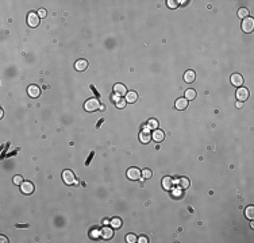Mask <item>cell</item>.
<instances>
[{
	"label": "cell",
	"mask_w": 254,
	"mask_h": 243,
	"mask_svg": "<svg viewBox=\"0 0 254 243\" xmlns=\"http://www.w3.org/2000/svg\"><path fill=\"white\" fill-rule=\"evenodd\" d=\"M62 180H64V182H65L66 185H77V184H79V181L76 180L75 173L72 172V170H69V169H66V170H64L62 172Z\"/></svg>",
	"instance_id": "obj_1"
},
{
	"label": "cell",
	"mask_w": 254,
	"mask_h": 243,
	"mask_svg": "<svg viewBox=\"0 0 254 243\" xmlns=\"http://www.w3.org/2000/svg\"><path fill=\"white\" fill-rule=\"evenodd\" d=\"M84 108H85V111H88V112H95L100 108V103H99L97 99H89V100L85 101Z\"/></svg>",
	"instance_id": "obj_2"
},
{
	"label": "cell",
	"mask_w": 254,
	"mask_h": 243,
	"mask_svg": "<svg viewBox=\"0 0 254 243\" xmlns=\"http://www.w3.org/2000/svg\"><path fill=\"white\" fill-rule=\"evenodd\" d=\"M141 176H142V173H141V170L138 168H130L127 170V177L131 181H138L141 178Z\"/></svg>",
	"instance_id": "obj_3"
},
{
	"label": "cell",
	"mask_w": 254,
	"mask_h": 243,
	"mask_svg": "<svg viewBox=\"0 0 254 243\" xmlns=\"http://www.w3.org/2000/svg\"><path fill=\"white\" fill-rule=\"evenodd\" d=\"M27 24L30 27H37L39 24V15L35 12H30L27 15Z\"/></svg>",
	"instance_id": "obj_4"
},
{
	"label": "cell",
	"mask_w": 254,
	"mask_h": 243,
	"mask_svg": "<svg viewBox=\"0 0 254 243\" xmlns=\"http://www.w3.org/2000/svg\"><path fill=\"white\" fill-rule=\"evenodd\" d=\"M235 96H237V100L238 101H246L249 99V89L246 88H239L237 89V93H235Z\"/></svg>",
	"instance_id": "obj_5"
},
{
	"label": "cell",
	"mask_w": 254,
	"mask_h": 243,
	"mask_svg": "<svg viewBox=\"0 0 254 243\" xmlns=\"http://www.w3.org/2000/svg\"><path fill=\"white\" fill-rule=\"evenodd\" d=\"M139 141L142 142V143H149V142L152 141V132H150V130H149L147 127L143 128L142 131H141V134H139Z\"/></svg>",
	"instance_id": "obj_6"
},
{
	"label": "cell",
	"mask_w": 254,
	"mask_h": 243,
	"mask_svg": "<svg viewBox=\"0 0 254 243\" xmlns=\"http://www.w3.org/2000/svg\"><path fill=\"white\" fill-rule=\"evenodd\" d=\"M254 29V20L251 18H246V19H243L242 22V30L245 33H251Z\"/></svg>",
	"instance_id": "obj_7"
},
{
	"label": "cell",
	"mask_w": 254,
	"mask_h": 243,
	"mask_svg": "<svg viewBox=\"0 0 254 243\" xmlns=\"http://www.w3.org/2000/svg\"><path fill=\"white\" fill-rule=\"evenodd\" d=\"M27 93H29L30 97L37 99L41 94V89H39V87H37V85H30V87L27 88Z\"/></svg>",
	"instance_id": "obj_8"
},
{
	"label": "cell",
	"mask_w": 254,
	"mask_h": 243,
	"mask_svg": "<svg viewBox=\"0 0 254 243\" xmlns=\"http://www.w3.org/2000/svg\"><path fill=\"white\" fill-rule=\"evenodd\" d=\"M20 191L25 193V195H30V193L34 192V185L30 181H23V184L20 185Z\"/></svg>",
	"instance_id": "obj_9"
},
{
	"label": "cell",
	"mask_w": 254,
	"mask_h": 243,
	"mask_svg": "<svg viewBox=\"0 0 254 243\" xmlns=\"http://www.w3.org/2000/svg\"><path fill=\"white\" fill-rule=\"evenodd\" d=\"M100 235H102V238H104L106 240L111 239V238L114 236V228H112V227H104L102 231H100Z\"/></svg>",
	"instance_id": "obj_10"
},
{
	"label": "cell",
	"mask_w": 254,
	"mask_h": 243,
	"mask_svg": "<svg viewBox=\"0 0 254 243\" xmlns=\"http://www.w3.org/2000/svg\"><path fill=\"white\" fill-rule=\"evenodd\" d=\"M162 188L165 191H172V188H173V178L170 176H166V177L162 178Z\"/></svg>",
	"instance_id": "obj_11"
},
{
	"label": "cell",
	"mask_w": 254,
	"mask_h": 243,
	"mask_svg": "<svg viewBox=\"0 0 254 243\" xmlns=\"http://www.w3.org/2000/svg\"><path fill=\"white\" fill-rule=\"evenodd\" d=\"M231 84L234 85V87H241V85L243 84V77L241 74H238V73H234L233 76H231Z\"/></svg>",
	"instance_id": "obj_12"
},
{
	"label": "cell",
	"mask_w": 254,
	"mask_h": 243,
	"mask_svg": "<svg viewBox=\"0 0 254 243\" xmlns=\"http://www.w3.org/2000/svg\"><path fill=\"white\" fill-rule=\"evenodd\" d=\"M176 108L177 110H180V111H183V110H185V108L188 107V100L185 97H180V99H177L176 100Z\"/></svg>",
	"instance_id": "obj_13"
},
{
	"label": "cell",
	"mask_w": 254,
	"mask_h": 243,
	"mask_svg": "<svg viewBox=\"0 0 254 243\" xmlns=\"http://www.w3.org/2000/svg\"><path fill=\"white\" fill-rule=\"evenodd\" d=\"M114 92L118 96H123V94L127 93V88L124 87L123 84H115L114 85Z\"/></svg>",
	"instance_id": "obj_14"
},
{
	"label": "cell",
	"mask_w": 254,
	"mask_h": 243,
	"mask_svg": "<svg viewBox=\"0 0 254 243\" xmlns=\"http://www.w3.org/2000/svg\"><path fill=\"white\" fill-rule=\"evenodd\" d=\"M75 68H76V70H79V72H84L88 68V62L85 60H77L76 64H75Z\"/></svg>",
	"instance_id": "obj_15"
},
{
	"label": "cell",
	"mask_w": 254,
	"mask_h": 243,
	"mask_svg": "<svg viewBox=\"0 0 254 243\" xmlns=\"http://www.w3.org/2000/svg\"><path fill=\"white\" fill-rule=\"evenodd\" d=\"M152 138L154 139L156 142H162L164 141V138H165V134H164V131H161V130H156L153 134H152Z\"/></svg>",
	"instance_id": "obj_16"
},
{
	"label": "cell",
	"mask_w": 254,
	"mask_h": 243,
	"mask_svg": "<svg viewBox=\"0 0 254 243\" xmlns=\"http://www.w3.org/2000/svg\"><path fill=\"white\" fill-rule=\"evenodd\" d=\"M138 100V93L134 91H130L126 93V101L127 103H135Z\"/></svg>",
	"instance_id": "obj_17"
},
{
	"label": "cell",
	"mask_w": 254,
	"mask_h": 243,
	"mask_svg": "<svg viewBox=\"0 0 254 243\" xmlns=\"http://www.w3.org/2000/svg\"><path fill=\"white\" fill-rule=\"evenodd\" d=\"M195 78H196V74H195L193 70H187L184 73V80L185 83H193Z\"/></svg>",
	"instance_id": "obj_18"
},
{
	"label": "cell",
	"mask_w": 254,
	"mask_h": 243,
	"mask_svg": "<svg viewBox=\"0 0 254 243\" xmlns=\"http://www.w3.org/2000/svg\"><path fill=\"white\" fill-rule=\"evenodd\" d=\"M176 182L179 184V186H180L181 189H188V188H189V180H188L187 177H181V178H179Z\"/></svg>",
	"instance_id": "obj_19"
},
{
	"label": "cell",
	"mask_w": 254,
	"mask_h": 243,
	"mask_svg": "<svg viewBox=\"0 0 254 243\" xmlns=\"http://www.w3.org/2000/svg\"><path fill=\"white\" fill-rule=\"evenodd\" d=\"M245 216H246V219H250V220L254 219V207L253 205L246 207V209H245Z\"/></svg>",
	"instance_id": "obj_20"
},
{
	"label": "cell",
	"mask_w": 254,
	"mask_h": 243,
	"mask_svg": "<svg viewBox=\"0 0 254 243\" xmlns=\"http://www.w3.org/2000/svg\"><path fill=\"white\" fill-rule=\"evenodd\" d=\"M195 97H196V91L195 89H187L185 91V99L189 101V100H195Z\"/></svg>",
	"instance_id": "obj_21"
},
{
	"label": "cell",
	"mask_w": 254,
	"mask_h": 243,
	"mask_svg": "<svg viewBox=\"0 0 254 243\" xmlns=\"http://www.w3.org/2000/svg\"><path fill=\"white\" fill-rule=\"evenodd\" d=\"M111 227L114 228V230L120 228V227H122V219H119V218H114V219L111 220Z\"/></svg>",
	"instance_id": "obj_22"
},
{
	"label": "cell",
	"mask_w": 254,
	"mask_h": 243,
	"mask_svg": "<svg viewBox=\"0 0 254 243\" xmlns=\"http://www.w3.org/2000/svg\"><path fill=\"white\" fill-rule=\"evenodd\" d=\"M146 127H147L149 130H157V127H158V122H157L156 119H150V120L147 122Z\"/></svg>",
	"instance_id": "obj_23"
},
{
	"label": "cell",
	"mask_w": 254,
	"mask_h": 243,
	"mask_svg": "<svg viewBox=\"0 0 254 243\" xmlns=\"http://www.w3.org/2000/svg\"><path fill=\"white\" fill-rule=\"evenodd\" d=\"M238 16L242 18V19H246V18H249V10L247 8H239L238 10Z\"/></svg>",
	"instance_id": "obj_24"
},
{
	"label": "cell",
	"mask_w": 254,
	"mask_h": 243,
	"mask_svg": "<svg viewBox=\"0 0 254 243\" xmlns=\"http://www.w3.org/2000/svg\"><path fill=\"white\" fill-rule=\"evenodd\" d=\"M126 242L135 243V242H138V238H137V235H134V234H127L126 235Z\"/></svg>",
	"instance_id": "obj_25"
},
{
	"label": "cell",
	"mask_w": 254,
	"mask_h": 243,
	"mask_svg": "<svg viewBox=\"0 0 254 243\" xmlns=\"http://www.w3.org/2000/svg\"><path fill=\"white\" fill-rule=\"evenodd\" d=\"M126 104H127V101H126V99H119L116 103H115V105L118 107V108H124L126 107Z\"/></svg>",
	"instance_id": "obj_26"
},
{
	"label": "cell",
	"mask_w": 254,
	"mask_h": 243,
	"mask_svg": "<svg viewBox=\"0 0 254 243\" xmlns=\"http://www.w3.org/2000/svg\"><path fill=\"white\" fill-rule=\"evenodd\" d=\"M14 184L22 185V184H23V177H22V176H14Z\"/></svg>",
	"instance_id": "obj_27"
},
{
	"label": "cell",
	"mask_w": 254,
	"mask_h": 243,
	"mask_svg": "<svg viewBox=\"0 0 254 243\" xmlns=\"http://www.w3.org/2000/svg\"><path fill=\"white\" fill-rule=\"evenodd\" d=\"M142 176H143V178H150L152 177V170L145 169L143 172H142Z\"/></svg>",
	"instance_id": "obj_28"
},
{
	"label": "cell",
	"mask_w": 254,
	"mask_h": 243,
	"mask_svg": "<svg viewBox=\"0 0 254 243\" xmlns=\"http://www.w3.org/2000/svg\"><path fill=\"white\" fill-rule=\"evenodd\" d=\"M38 15H39V18H45V16L47 15V14H46V10H43V8H41V10L38 11Z\"/></svg>",
	"instance_id": "obj_29"
},
{
	"label": "cell",
	"mask_w": 254,
	"mask_h": 243,
	"mask_svg": "<svg viewBox=\"0 0 254 243\" xmlns=\"http://www.w3.org/2000/svg\"><path fill=\"white\" fill-rule=\"evenodd\" d=\"M168 7L169 8H176L177 7V4H176V2H173V0H169V2H168Z\"/></svg>",
	"instance_id": "obj_30"
},
{
	"label": "cell",
	"mask_w": 254,
	"mask_h": 243,
	"mask_svg": "<svg viewBox=\"0 0 254 243\" xmlns=\"http://www.w3.org/2000/svg\"><path fill=\"white\" fill-rule=\"evenodd\" d=\"M138 242H139V243H147L149 239H147L146 236H139V238H138Z\"/></svg>",
	"instance_id": "obj_31"
},
{
	"label": "cell",
	"mask_w": 254,
	"mask_h": 243,
	"mask_svg": "<svg viewBox=\"0 0 254 243\" xmlns=\"http://www.w3.org/2000/svg\"><path fill=\"white\" fill-rule=\"evenodd\" d=\"M119 99H120V96H118V94H112V101L114 103H116Z\"/></svg>",
	"instance_id": "obj_32"
},
{
	"label": "cell",
	"mask_w": 254,
	"mask_h": 243,
	"mask_svg": "<svg viewBox=\"0 0 254 243\" xmlns=\"http://www.w3.org/2000/svg\"><path fill=\"white\" fill-rule=\"evenodd\" d=\"M91 236H92V238L99 236V231H92V232H91Z\"/></svg>",
	"instance_id": "obj_33"
},
{
	"label": "cell",
	"mask_w": 254,
	"mask_h": 243,
	"mask_svg": "<svg viewBox=\"0 0 254 243\" xmlns=\"http://www.w3.org/2000/svg\"><path fill=\"white\" fill-rule=\"evenodd\" d=\"M235 105H237V108H242V107H243V103H242V101H238Z\"/></svg>",
	"instance_id": "obj_34"
},
{
	"label": "cell",
	"mask_w": 254,
	"mask_h": 243,
	"mask_svg": "<svg viewBox=\"0 0 254 243\" xmlns=\"http://www.w3.org/2000/svg\"><path fill=\"white\" fill-rule=\"evenodd\" d=\"M0 239H2V242H3V243H6V242H8V240H7V238H6V236H3V235H2V236H0Z\"/></svg>",
	"instance_id": "obj_35"
}]
</instances>
